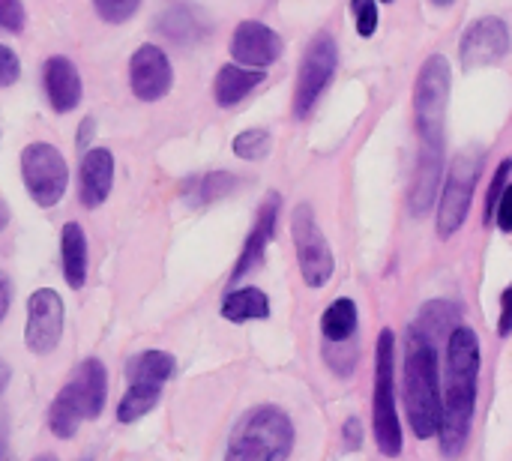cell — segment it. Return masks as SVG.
<instances>
[{
	"instance_id": "1",
	"label": "cell",
	"mask_w": 512,
	"mask_h": 461,
	"mask_svg": "<svg viewBox=\"0 0 512 461\" xmlns=\"http://www.w3.org/2000/svg\"><path fill=\"white\" fill-rule=\"evenodd\" d=\"M447 366H444V402L438 417L441 456L456 459L465 453L471 438V423L477 411L480 384V336L468 324H456L447 336Z\"/></svg>"
},
{
	"instance_id": "2",
	"label": "cell",
	"mask_w": 512,
	"mask_h": 461,
	"mask_svg": "<svg viewBox=\"0 0 512 461\" xmlns=\"http://www.w3.org/2000/svg\"><path fill=\"white\" fill-rule=\"evenodd\" d=\"M405 408L408 423L420 441L435 438L441 417V381H438V345L408 327L405 342Z\"/></svg>"
},
{
	"instance_id": "3",
	"label": "cell",
	"mask_w": 512,
	"mask_h": 461,
	"mask_svg": "<svg viewBox=\"0 0 512 461\" xmlns=\"http://www.w3.org/2000/svg\"><path fill=\"white\" fill-rule=\"evenodd\" d=\"M105 399H108V372L96 357H90L75 366L66 387L54 396L48 408V429L60 441L75 438L84 420H96L105 411Z\"/></svg>"
},
{
	"instance_id": "4",
	"label": "cell",
	"mask_w": 512,
	"mask_h": 461,
	"mask_svg": "<svg viewBox=\"0 0 512 461\" xmlns=\"http://www.w3.org/2000/svg\"><path fill=\"white\" fill-rule=\"evenodd\" d=\"M294 450V426L282 408L258 405L240 417L231 432L225 459L231 461H285Z\"/></svg>"
},
{
	"instance_id": "5",
	"label": "cell",
	"mask_w": 512,
	"mask_h": 461,
	"mask_svg": "<svg viewBox=\"0 0 512 461\" xmlns=\"http://www.w3.org/2000/svg\"><path fill=\"white\" fill-rule=\"evenodd\" d=\"M372 432L384 456L402 453V423L396 411V336L381 330L375 345V399H372Z\"/></svg>"
},
{
	"instance_id": "6",
	"label": "cell",
	"mask_w": 512,
	"mask_h": 461,
	"mask_svg": "<svg viewBox=\"0 0 512 461\" xmlns=\"http://www.w3.org/2000/svg\"><path fill=\"white\" fill-rule=\"evenodd\" d=\"M447 102H450V60L444 54H432L423 63L414 87V114H417V132L423 147L432 150L444 147Z\"/></svg>"
},
{
	"instance_id": "7",
	"label": "cell",
	"mask_w": 512,
	"mask_h": 461,
	"mask_svg": "<svg viewBox=\"0 0 512 461\" xmlns=\"http://www.w3.org/2000/svg\"><path fill=\"white\" fill-rule=\"evenodd\" d=\"M21 180L33 204L54 207L69 186V165L48 141H33L21 150Z\"/></svg>"
},
{
	"instance_id": "8",
	"label": "cell",
	"mask_w": 512,
	"mask_h": 461,
	"mask_svg": "<svg viewBox=\"0 0 512 461\" xmlns=\"http://www.w3.org/2000/svg\"><path fill=\"white\" fill-rule=\"evenodd\" d=\"M291 237H294V249H297V264H300L303 282L309 288H324L333 279L336 258H333V249H330L327 237L318 228L312 204H300L294 210Z\"/></svg>"
},
{
	"instance_id": "9",
	"label": "cell",
	"mask_w": 512,
	"mask_h": 461,
	"mask_svg": "<svg viewBox=\"0 0 512 461\" xmlns=\"http://www.w3.org/2000/svg\"><path fill=\"white\" fill-rule=\"evenodd\" d=\"M339 66V45L333 39V33L321 30L306 54H303V63H300V72H297V87H294V114L300 120H306L312 114V108L318 105L321 93L327 90L333 72Z\"/></svg>"
},
{
	"instance_id": "10",
	"label": "cell",
	"mask_w": 512,
	"mask_h": 461,
	"mask_svg": "<svg viewBox=\"0 0 512 461\" xmlns=\"http://www.w3.org/2000/svg\"><path fill=\"white\" fill-rule=\"evenodd\" d=\"M477 177H480V156L462 153L453 159L444 192H441V204H438V237L441 240H450L465 225V219L471 213Z\"/></svg>"
},
{
	"instance_id": "11",
	"label": "cell",
	"mask_w": 512,
	"mask_h": 461,
	"mask_svg": "<svg viewBox=\"0 0 512 461\" xmlns=\"http://www.w3.org/2000/svg\"><path fill=\"white\" fill-rule=\"evenodd\" d=\"M63 336V300L51 288H39L27 300V324H24V345L30 354H51Z\"/></svg>"
},
{
	"instance_id": "12",
	"label": "cell",
	"mask_w": 512,
	"mask_h": 461,
	"mask_svg": "<svg viewBox=\"0 0 512 461\" xmlns=\"http://www.w3.org/2000/svg\"><path fill=\"white\" fill-rule=\"evenodd\" d=\"M507 54H510V27L498 15L477 18L459 42V57L465 69L495 66Z\"/></svg>"
},
{
	"instance_id": "13",
	"label": "cell",
	"mask_w": 512,
	"mask_h": 461,
	"mask_svg": "<svg viewBox=\"0 0 512 461\" xmlns=\"http://www.w3.org/2000/svg\"><path fill=\"white\" fill-rule=\"evenodd\" d=\"M174 84L171 60L156 45H141L129 60V87L141 102H159Z\"/></svg>"
},
{
	"instance_id": "14",
	"label": "cell",
	"mask_w": 512,
	"mask_h": 461,
	"mask_svg": "<svg viewBox=\"0 0 512 461\" xmlns=\"http://www.w3.org/2000/svg\"><path fill=\"white\" fill-rule=\"evenodd\" d=\"M282 51H285L282 36L264 21H240L231 36V57L240 66L267 69L282 57Z\"/></svg>"
},
{
	"instance_id": "15",
	"label": "cell",
	"mask_w": 512,
	"mask_h": 461,
	"mask_svg": "<svg viewBox=\"0 0 512 461\" xmlns=\"http://www.w3.org/2000/svg\"><path fill=\"white\" fill-rule=\"evenodd\" d=\"M114 186V156L108 147H87L78 171V198L87 210L105 204Z\"/></svg>"
},
{
	"instance_id": "16",
	"label": "cell",
	"mask_w": 512,
	"mask_h": 461,
	"mask_svg": "<svg viewBox=\"0 0 512 461\" xmlns=\"http://www.w3.org/2000/svg\"><path fill=\"white\" fill-rule=\"evenodd\" d=\"M279 207H282V198H279L276 192H270L267 201H264V207H261V213H258V222H255V228H252V234L246 237V246H243V252H240V258H237V267H234V273H231L234 282L243 279V276H249V273H255V270L264 264L267 246H270V240H273V234H276Z\"/></svg>"
},
{
	"instance_id": "17",
	"label": "cell",
	"mask_w": 512,
	"mask_h": 461,
	"mask_svg": "<svg viewBox=\"0 0 512 461\" xmlns=\"http://www.w3.org/2000/svg\"><path fill=\"white\" fill-rule=\"evenodd\" d=\"M42 78H45L48 102H51V108L57 114H69V111L78 108L84 87H81V75H78V69H75V63L69 57H60V54L48 57Z\"/></svg>"
},
{
	"instance_id": "18",
	"label": "cell",
	"mask_w": 512,
	"mask_h": 461,
	"mask_svg": "<svg viewBox=\"0 0 512 461\" xmlns=\"http://www.w3.org/2000/svg\"><path fill=\"white\" fill-rule=\"evenodd\" d=\"M441 171H444V159L441 150L423 147L417 171H414V183H411V195H408V210L414 216H426L438 198V186H441Z\"/></svg>"
},
{
	"instance_id": "19",
	"label": "cell",
	"mask_w": 512,
	"mask_h": 461,
	"mask_svg": "<svg viewBox=\"0 0 512 461\" xmlns=\"http://www.w3.org/2000/svg\"><path fill=\"white\" fill-rule=\"evenodd\" d=\"M240 186V177L231 171H210V174H192L180 183V198L189 207H210L222 198H228Z\"/></svg>"
},
{
	"instance_id": "20",
	"label": "cell",
	"mask_w": 512,
	"mask_h": 461,
	"mask_svg": "<svg viewBox=\"0 0 512 461\" xmlns=\"http://www.w3.org/2000/svg\"><path fill=\"white\" fill-rule=\"evenodd\" d=\"M264 69H252V66H240V63H228L216 72V84H213V93H216V102L222 108H231L237 105L243 96H249L261 81H264Z\"/></svg>"
},
{
	"instance_id": "21",
	"label": "cell",
	"mask_w": 512,
	"mask_h": 461,
	"mask_svg": "<svg viewBox=\"0 0 512 461\" xmlns=\"http://www.w3.org/2000/svg\"><path fill=\"white\" fill-rule=\"evenodd\" d=\"M60 261H63V276L72 291H81L87 279V240L78 222H66L60 231Z\"/></svg>"
},
{
	"instance_id": "22",
	"label": "cell",
	"mask_w": 512,
	"mask_h": 461,
	"mask_svg": "<svg viewBox=\"0 0 512 461\" xmlns=\"http://www.w3.org/2000/svg\"><path fill=\"white\" fill-rule=\"evenodd\" d=\"M462 324V309L450 300H432L417 312V321L411 324L420 336H426L432 345L447 342V336L453 333V327Z\"/></svg>"
},
{
	"instance_id": "23",
	"label": "cell",
	"mask_w": 512,
	"mask_h": 461,
	"mask_svg": "<svg viewBox=\"0 0 512 461\" xmlns=\"http://www.w3.org/2000/svg\"><path fill=\"white\" fill-rule=\"evenodd\" d=\"M222 318L228 324H249L270 318V300L261 288H237L222 300Z\"/></svg>"
},
{
	"instance_id": "24",
	"label": "cell",
	"mask_w": 512,
	"mask_h": 461,
	"mask_svg": "<svg viewBox=\"0 0 512 461\" xmlns=\"http://www.w3.org/2000/svg\"><path fill=\"white\" fill-rule=\"evenodd\" d=\"M162 399V384H153V381H132L117 405V420L123 426L129 423H138L144 414H150Z\"/></svg>"
},
{
	"instance_id": "25",
	"label": "cell",
	"mask_w": 512,
	"mask_h": 461,
	"mask_svg": "<svg viewBox=\"0 0 512 461\" xmlns=\"http://www.w3.org/2000/svg\"><path fill=\"white\" fill-rule=\"evenodd\" d=\"M177 372V360L168 351H141L126 363V381H153L165 384Z\"/></svg>"
},
{
	"instance_id": "26",
	"label": "cell",
	"mask_w": 512,
	"mask_h": 461,
	"mask_svg": "<svg viewBox=\"0 0 512 461\" xmlns=\"http://www.w3.org/2000/svg\"><path fill=\"white\" fill-rule=\"evenodd\" d=\"M324 342H348L357 333V303L351 297H339L327 306L321 318Z\"/></svg>"
},
{
	"instance_id": "27",
	"label": "cell",
	"mask_w": 512,
	"mask_h": 461,
	"mask_svg": "<svg viewBox=\"0 0 512 461\" xmlns=\"http://www.w3.org/2000/svg\"><path fill=\"white\" fill-rule=\"evenodd\" d=\"M159 30L171 39V42H195L201 39V21L189 6H171L162 18H159Z\"/></svg>"
},
{
	"instance_id": "28",
	"label": "cell",
	"mask_w": 512,
	"mask_h": 461,
	"mask_svg": "<svg viewBox=\"0 0 512 461\" xmlns=\"http://www.w3.org/2000/svg\"><path fill=\"white\" fill-rule=\"evenodd\" d=\"M270 144H273V135L267 129H246L234 138L231 150L246 162H258L270 153Z\"/></svg>"
},
{
	"instance_id": "29",
	"label": "cell",
	"mask_w": 512,
	"mask_h": 461,
	"mask_svg": "<svg viewBox=\"0 0 512 461\" xmlns=\"http://www.w3.org/2000/svg\"><path fill=\"white\" fill-rule=\"evenodd\" d=\"M93 6H96V15H99L102 21H108V24H123V21H129V18L138 12L141 0H93Z\"/></svg>"
},
{
	"instance_id": "30",
	"label": "cell",
	"mask_w": 512,
	"mask_h": 461,
	"mask_svg": "<svg viewBox=\"0 0 512 461\" xmlns=\"http://www.w3.org/2000/svg\"><path fill=\"white\" fill-rule=\"evenodd\" d=\"M351 9L357 21V33L369 39L378 30V0H351Z\"/></svg>"
},
{
	"instance_id": "31",
	"label": "cell",
	"mask_w": 512,
	"mask_h": 461,
	"mask_svg": "<svg viewBox=\"0 0 512 461\" xmlns=\"http://www.w3.org/2000/svg\"><path fill=\"white\" fill-rule=\"evenodd\" d=\"M510 171H512V162H510V159H504V162L498 165L495 177H492V186H489V198H486V210H483V216H486V225H492V216H495V204H498V198H501L504 186L510 183Z\"/></svg>"
},
{
	"instance_id": "32",
	"label": "cell",
	"mask_w": 512,
	"mask_h": 461,
	"mask_svg": "<svg viewBox=\"0 0 512 461\" xmlns=\"http://www.w3.org/2000/svg\"><path fill=\"white\" fill-rule=\"evenodd\" d=\"M27 24V12L21 0H0V27L9 33H21Z\"/></svg>"
},
{
	"instance_id": "33",
	"label": "cell",
	"mask_w": 512,
	"mask_h": 461,
	"mask_svg": "<svg viewBox=\"0 0 512 461\" xmlns=\"http://www.w3.org/2000/svg\"><path fill=\"white\" fill-rule=\"evenodd\" d=\"M21 78V60L12 48L0 45V87H12Z\"/></svg>"
},
{
	"instance_id": "34",
	"label": "cell",
	"mask_w": 512,
	"mask_h": 461,
	"mask_svg": "<svg viewBox=\"0 0 512 461\" xmlns=\"http://www.w3.org/2000/svg\"><path fill=\"white\" fill-rule=\"evenodd\" d=\"M492 222H498V228H501L504 234H510L512 231V183L504 186V192H501V198H498V204H495Z\"/></svg>"
},
{
	"instance_id": "35",
	"label": "cell",
	"mask_w": 512,
	"mask_h": 461,
	"mask_svg": "<svg viewBox=\"0 0 512 461\" xmlns=\"http://www.w3.org/2000/svg\"><path fill=\"white\" fill-rule=\"evenodd\" d=\"M342 447H345V453H354V450H360V447H363V426H360V420H357V417L345 420V429H342Z\"/></svg>"
},
{
	"instance_id": "36",
	"label": "cell",
	"mask_w": 512,
	"mask_h": 461,
	"mask_svg": "<svg viewBox=\"0 0 512 461\" xmlns=\"http://www.w3.org/2000/svg\"><path fill=\"white\" fill-rule=\"evenodd\" d=\"M510 300H512V291L510 288H504V294H501V324H498V336L501 339H507L510 336Z\"/></svg>"
},
{
	"instance_id": "37",
	"label": "cell",
	"mask_w": 512,
	"mask_h": 461,
	"mask_svg": "<svg viewBox=\"0 0 512 461\" xmlns=\"http://www.w3.org/2000/svg\"><path fill=\"white\" fill-rule=\"evenodd\" d=\"M93 132H96V120H93V117H84V123L78 126V135H75V147H78V153L90 147Z\"/></svg>"
},
{
	"instance_id": "38",
	"label": "cell",
	"mask_w": 512,
	"mask_h": 461,
	"mask_svg": "<svg viewBox=\"0 0 512 461\" xmlns=\"http://www.w3.org/2000/svg\"><path fill=\"white\" fill-rule=\"evenodd\" d=\"M9 306H12V282H9L6 273H0V324H3V318L9 312Z\"/></svg>"
},
{
	"instance_id": "39",
	"label": "cell",
	"mask_w": 512,
	"mask_h": 461,
	"mask_svg": "<svg viewBox=\"0 0 512 461\" xmlns=\"http://www.w3.org/2000/svg\"><path fill=\"white\" fill-rule=\"evenodd\" d=\"M9 378H12V372H9V366L0 360V396H3V390H6V384H9Z\"/></svg>"
},
{
	"instance_id": "40",
	"label": "cell",
	"mask_w": 512,
	"mask_h": 461,
	"mask_svg": "<svg viewBox=\"0 0 512 461\" xmlns=\"http://www.w3.org/2000/svg\"><path fill=\"white\" fill-rule=\"evenodd\" d=\"M9 216H12V213H9V207H6V204L0 201V231H3L6 225H9Z\"/></svg>"
},
{
	"instance_id": "41",
	"label": "cell",
	"mask_w": 512,
	"mask_h": 461,
	"mask_svg": "<svg viewBox=\"0 0 512 461\" xmlns=\"http://www.w3.org/2000/svg\"><path fill=\"white\" fill-rule=\"evenodd\" d=\"M432 3H435V6H450L453 0H432Z\"/></svg>"
},
{
	"instance_id": "42",
	"label": "cell",
	"mask_w": 512,
	"mask_h": 461,
	"mask_svg": "<svg viewBox=\"0 0 512 461\" xmlns=\"http://www.w3.org/2000/svg\"><path fill=\"white\" fill-rule=\"evenodd\" d=\"M381 3H393V0H381Z\"/></svg>"
}]
</instances>
